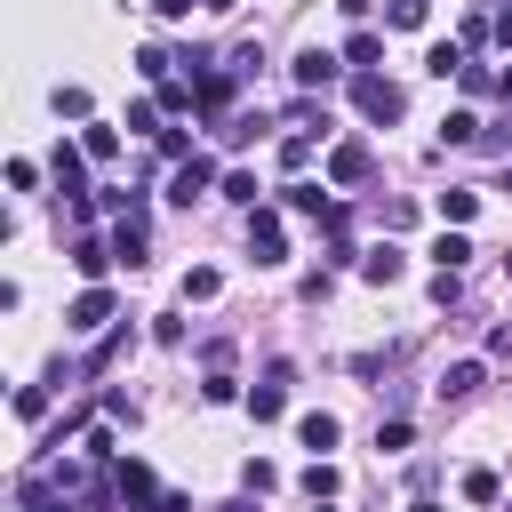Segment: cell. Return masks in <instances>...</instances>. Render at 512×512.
<instances>
[{"mask_svg":"<svg viewBox=\"0 0 512 512\" xmlns=\"http://www.w3.org/2000/svg\"><path fill=\"white\" fill-rule=\"evenodd\" d=\"M304 160H312V136H288V144H280V168H288V176H296V168H304Z\"/></svg>","mask_w":512,"mask_h":512,"instance_id":"32","label":"cell"},{"mask_svg":"<svg viewBox=\"0 0 512 512\" xmlns=\"http://www.w3.org/2000/svg\"><path fill=\"white\" fill-rule=\"evenodd\" d=\"M208 184H216V160H208V152H192V160H176V176H168V200H176V208H192Z\"/></svg>","mask_w":512,"mask_h":512,"instance_id":"5","label":"cell"},{"mask_svg":"<svg viewBox=\"0 0 512 512\" xmlns=\"http://www.w3.org/2000/svg\"><path fill=\"white\" fill-rule=\"evenodd\" d=\"M424 8H432V0H392V8H384V24H392V32H416V24H424Z\"/></svg>","mask_w":512,"mask_h":512,"instance_id":"24","label":"cell"},{"mask_svg":"<svg viewBox=\"0 0 512 512\" xmlns=\"http://www.w3.org/2000/svg\"><path fill=\"white\" fill-rule=\"evenodd\" d=\"M288 384H296V368H288V360H272V368H264V384L248 392V416H256V424H272V416L288 408Z\"/></svg>","mask_w":512,"mask_h":512,"instance_id":"2","label":"cell"},{"mask_svg":"<svg viewBox=\"0 0 512 512\" xmlns=\"http://www.w3.org/2000/svg\"><path fill=\"white\" fill-rule=\"evenodd\" d=\"M296 440H304V448H312V456H328V448H336V440H344V424H336V416H328V408H312V416H304V424H296Z\"/></svg>","mask_w":512,"mask_h":512,"instance_id":"10","label":"cell"},{"mask_svg":"<svg viewBox=\"0 0 512 512\" xmlns=\"http://www.w3.org/2000/svg\"><path fill=\"white\" fill-rule=\"evenodd\" d=\"M400 272H408V256H400V248H392V240H376V248H368V256H360V280H376V288H392V280H400Z\"/></svg>","mask_w":512,"mask_h":512,"instance_id":"8","label":"cell"},{"mask_svg":"<svg viewBox=\"0 0 512 512\" xmlns=\"http://www.w3.org/2000/svg\"><path fill=\"white\" fill-rule=\"evenodd\" d=\"M216 288H224V272H216V264H192V272H184V296H192V304H208Z\"/></svg>","mask_w":512,"mask_h":512,"instance_id":"21","label":"cell"},{"mask_svg":"<svg viewBox=\"0 0 512 512\" xmlns=\"http://www.w3.org/2000/svg\"><path fill=\"white\" fill-rule=\"evenodd\" d=\"M48 168H56V192H64V200H88V152H80V144H56Z\"/></svg>","mask_w":512,"mask_h":512,"instance_id":"7","label":"cell"},{"mask_svg":"<svg viewBox=\"0 0 512 512\" xmlns=\"http://www.w3.org/2000/svg\"><path fill=\"white\" fill-rule=\"evenodd\" d=\"M368 176V144H336L328 152V184H360Z\"/></svg>","mask_w":512,"mask_h":512,"instance_id":"11","label":"cell"},{"mask_svg":"<svg viewBox=\"0 0 512 512\" xmlns=\"http://www.w3.org/2000/svg\"><path fill=\"white\" fill-rule=\"evenodd\" d=\"M152 512H192V496H160V504H152Z\"/></svg>","mask_w":512,"mask_h":512,"instance_id":"34","label":"cell"},{"mask_svg":"<svg viewBox=\"0 0 512 512\" xmlns=\"http://www.w3.org/2000/svg\"><path fill=\"white\" fill-rule=\"evenodd\" d=\"M224 200H240V208H256V176H248V168H232V176H224Z\"/></svg>","mask_w":512,"mask_h":512,"instance_id":"28","label":"cell"},{"mask_svg":"<svg viewBox=\"0 0 512 512\" xmlns=\"http://www.w3.org/2000/svg\"><path fill=\"white\" fill-rule=\"evenodd\" d=\"M440 216H448V224H472V216H480V192H472V184H448V192H440Z\"/></svg>","mask_w":512,"mask_h":512,"instance_id":"18","label":"cell"},{"mask_svg":"<svg viewBox=\"0 0 512 512\" xmlns=\"http://www.w3.org/2000/svg\"><path fill=\"white\" fill-rule=\"evenodd\" d=\"M408 512H440V504H432V496H416V504H408Z\"/></svg>","mask_w":512,"mask_h":512,"instance_id":"38","label":"cell"},{"mask_svg":"<svg viewBox=\"0 0 512 512\" xmlns=\"http://www.w3.org/2000/svg\"><path fill=\"white\" fill-rule=\"evenodd\" d=\"M240 488H248V496H264V488H280V472H272L264 456H248V464H240Z\"/></svg>","mask_w":512,"mask_h":512,"instance_id":"23","label":"cell"},{"mask_svg":"<svg viewBox=\"0 0 512 512\" xmlns=\"http://www.w3.org/2000/svg\"><path fill=\"white\" fill-rule=\"evenodd\" d=\"M112 256H120L128 272L144 264V216H120V224H112Z\"/></svg>","mask_w":512,"mask_h":512,"instance_id":"12","label":"cell"},{"mask_svg":"<svg viewBox=\"0 0 512 512\" xmlns=\"http://www.w3.org/2000/svg\"><path fill=\"white\" fill-rule=\"evenodd\" d=\"M496 96H504V104H512V64H504V72H496Z\"/></svg>","mask_w":512,"mask_h":512,"instance_id":"36","label":"cell"},{"mask_svg":"<svg viewBox=\"0 0 512 512\" xmlns=\"http://www.w3.org/2000/svg\"><path fill=\"white\" fill-rule=\"evenodd\" d=\"M280 192H288V208H296V216H328V208H336V200H328L320 184H304V176H288Z\"/></svg>","mask_w":512,"mask_h":512,"instance_id":"15","label":"cell"},{"mask_svg":"<svg viewBox=\"0 0 512 512\" xmlns=\"http://www.w3.org/2000/svg\"><path fill=\"white\" fill-rule=\"evenodd\" d=\"M376 448L400 456V448H408V416H384V424H376Z\"/></svg>","mask_w":512,"mask_h":512,"instance_id":"25","label":"cell"},{"mask_svg":"<svg viewBox=\"0 0 512 512\" xmlns=\"http://www.w3.org/2000/svg\"><path fill=\"white\" fill-rule=\"evenodd\" d=\"M200 8H232V0H200Z\"/></svg>","mask_w":512,"mask_h":512,"instance_id":"39","label":"cell"},{"mask_svg":"<svg viewBox=\"0 0 512 512\" xmlns=\"http://www.w3.org/2000/svg\"><path fill=\"white\" fill-rule=\"evenodd\" d=\"M504 192H512V184H504Z\"/></svg>","mask_w":512,"mask_h":512,"instance_id":"41","label":"cell"},{"mask_svg":"<svg viewBox=\"0 0 512 512\" xmlns=\"http://www.w3.org/2000/svg\"><path fill=\"white\" fill-rule=\"evenodd\" d=\"M352 104H360V120H400L408 112L400 80H384V72H352Z\"/></svg>","mask_w":512,"mask_h":512,"instance_id":"1","label":"cell"},{"mask_svg":"<svg viewBox=\"0 0 512 512\" xmlns=\"http://www.w3.org/2000/svg\"><path fill=\"white\" fill-rule=\"evenodd\" d=\"M80 152H88V160H112V152H120V128H104V120H88V136H80Z\"/></svg>","mask_w":512,"mask_h":512,"instance_id":"20","label":"cell"},{"mask_svg":"<svg viewBox=\"0 0 512 512\" xmlns=\"http://www.w3.org/2000/svg\"><path fill=\"white\" fill-rule=\"evenodd\" d=\"M216 512H256V504H248V496H232V504H216Z\"/></svg>","mask_w":512,"mask_h":512,"instance_id":"37","label":"cell"},{"mask_svg":"<svg viewBox=\"0 0 512 512\" xmlns=\"http://www.w3.org/2000/svg\"><path fill=\"white\" fill-rule=\"evenodd\" d=\"M16 416H24V424H32V416H48V392H40V384H24V392H16Z\"/></svg>","mask_w":512,"mask_h":512,"instance_id":"33","label":"cell"},{"mask_svg":"<svg viewBox=\"0 0 512 512\" xmlns=\"http://www.w3.org/2000/svg\"><path fill=\"white\" fill-rule=\"evenodd\" d=\"M56 112L64 120H88V88H56Z\"/></svg>","mask_w":512,"mask_h":512,"instance_id":"31","label":"cell"},{"mask_svg":"<svg viewBox=\"0 0 512 512\" xmlns=\"http://www.w3.org/2000/svg\"><path fill=\"white\" fill-rule=\"evenodd\" d=\"M320 512H328V504H320Z\"/></svg>","mask_w":512,"mask_h":512,"instance_id":"40","label":"cell"},{"mask_svg":"<svg viewBox=\"0 0 512 512\" xmlns=\"http://www.w3.org/2000/svg\"><path fill=\"white\" fill-rule=\"evenodd\" d=\"M432 256H440L448 272H464V264H472V240H464V224H456V232H440V240H432Z\"/></svg>","mask_w":512,"mask_h":512,"instance_id":"19","label":"cell"},{"mask_svg":"<svg viewBox=\"0 0 512 512\" xmlns=\"http://www.w3.org/2000/svg\"><path fill=\"white\" fill-rule=\"evenodd\" d=\"M496 496H504V480H496L488 464H480V472H464V504H496Z\"/></svg>","mask_w":512,"mask_h":512,"instance_id":"22","label":"cell"},{"mask_svg":"<svg viewBox=\"0 0 512 512\" xmlns=\"http://www.w3.org/2000/svg\"><path fill=\"white\" fill-rule=\"evenodd\" d=\"M112 496H120V504H160L152 464H144V456H120V464H112Z\"/></svg>","mask_w":512,"mask_h":512,"instance_id":"3","label":"cell"},{"mask_svg":"<svg viewBox=\"0 0 512 512\" xmlns=\"http://www.w3.org/2000/svg\"><path fill=\"white\" fill-rule=\"evenodd\" d=\"M104 320H112V296H104V288H88V296H80V304L64 312V328H80V336H96Z\"/></svg>","mask_w":512,"mask_h":512,"instance_id":"9","label":"cell"},{"mask_svg":"<svg viewBox=\"0 0 512 512\" xmlns=\"http://www.w3.org/2000/svg\"><path fill=\"white\" fill-rule=\"evenodd\" d=\"M168 64H176L168 48H136V72H144V80H168Z\"/></svg>","mask_w":512,"mask_h":512,"instance_id":"26","label":"cell"},{"mask_svg":"<svg viewBox=\"0 0 512 512\" xmlns=\"http://www.w3.org/2000/svg\"><path fill=\"white\" fill-rule=\"evenodd\" d=\"M464 64H472V56H464V40H432V56H424V72H432V80H456Z\"/></svg>","mask_w":512,"mask_h":512,"instance_id":"14","label":"cell"},{"mask_svg":"<svg viewBox=\"0 0 512 512\" xmlns=\"http://www.w3.org/2000/svg\"><path fill=\"white\" fill-rule=\"evenodd\" d=\"M248 256H256V264H280V256H288V240H280V216H272V208H248Z\"/></svg>","mask_w":512,"mask_h":512,"instance_id":"6","label":"cell"},{"mask_svg":"<svg viewBox=\"0 0 512 512\" xmlns=\"http://www.w3.org/2000/svg\"><path fill=\"white\" fill-rule=\"evenodd\" d=\"M304 496H312V504L336 496V464H312V472H304Z\"/></svg>","mask_w":512,"mask_h":512,"instance_id":"30","label":"cell"},{"mask_svg":"<svg viewBox=\"0 0 512 512\" xmlns=\"http://www.w3.org/2000/svg\"><path fill=\"white\" fill-rule=\"evenodd\" d=\"M480 392V360H456V368H440V400H472Z\"/></svg>","mask_w":512,"mask_h":512,"instance_id":"16","label":"cell"},{"mask_svg":"<svg viewBox=\"0 0 512 512\" xmlns=\"http://www.w3.org/2000/svg\"><path fill=\"white\" fill-rule=\"evenodd\" d=\"M200 392H208V400H216V408H232V400H240V384H232V376H224V368H208V384H200Z\"/></svg>","mask_w":512,"mask_h":512,"instance_id":"29","label":"cell"},{"mask_svg":"<svg viewBox=\"0 0 512 512\" xmlns=\"http://www.w3.org/2000/svg\"><path fill=\"white\" fill-rule=\"evenodd\" d=\"M72 264H80L88 280H104V264H120V256H112V240H96V232H80V240H72Z\"/></svg>","mask_w":512,"mask_h":512,"instance_id":"13","label":"cell"},{"mask_svg":"<svg viewBox=\"0 0 512 512\" xmlns=\"http://www.w3.org/2000/svg\"><path fill=\"white\" fill-rule=\"evenodd\" d=\"M440 136H448V144H472V136H480V120H472V112H448V120H440Z\"/></svg>","mask_w":512,"mask_h":512,"instance_id":"27","label":"cell"},{"mask_svg":"<svg viewBox=\"0 0 512 512\" xmlns=\"http://www.w3.org/2000/svg\"><path fill=\"white\" fill-rule=\"evenodd\" d=\"M152 8H160V16H192V0H152Z\"/></svg>","mask_w":512,"mask_h":512,"instance_id":"35","label":"cell"},{"mask_svg":"<svg viewBox=\"0 0 512 512\" xmlns=\"http://www.w3.org/2000/svg\"><path fill=\"white\" fill-rule=\"evenodd\" d=\"M352 64L336 56V48H296V88H336Z\"/></svg>","mask_w":512,"mask_h":512,"instance_id":"4","label":"cell"},{"mask_svg":"<svg viewBox=\"0 0 512 512\" xmlns=\"http://www.w3.org/2000/svg\"><path fill=\"white\" fill-rule=\"evenodd\" d=\"M376 56H384V32H368V24H360V32L344 40V64H352V72H368Z\"/></svg>","mask_w":512,"mask_h":512,"instance_id":"17","label":"cell"}]
</instances>
